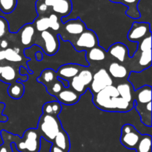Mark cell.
Here are the masks:
<instances>
[{"label":"cell","instance_id":"39","mask_svg":"<svg viewBox=\"0 0 152 152\" xmlns=\"http://www.w3.org/2000/svg\"><path fill=\"white\" fill-rule=\"evenodd\" d=\"M8 31V22L7 19L2 16H0V39L2 38Z\"/></svg>","mask_w":152,"mask_h":152},{"label":"cell","instance_id":"25","mask_svg":"<svg viewBox=\"0 0 152 152\" xmlns=\"http://www.w3.org/2000/svg\"><path fill=\"white\" fill-rule=\"evenodd\" d=\"M106 57V52L99 45L86 51V59L92 62H101Z\"/></svg>","mask_w":152,"mask_h":152},{"label":"cell","instance_id":"41","mask_svg":"<svg viewBox=\"0 0 152 152\" xmlns=\"http://www.w3.org/2000/svg\"><path fill=\"white\" fill-rule=\"evenodd\" d=\"M19 73H20V74H22V76H24V75H28V74H32L33 72H32V71H28V70L25 69V68H24L23 66H21V67H19Z\"/></svg>","mask_w":152,"mask_h":152},{"label":"cell","instance_id":"47","mask_svg":"<svg viewBox=\"0 0 152 152\" xmlns=\"http://www.w3.org/2000/svg\"><path fill=\"white\" fill-rule=\"evenodd\" d=\"M5 58V53H4V50H0V61L4 60Z\"/></svg>","mask_w":152,"mask_h":152},{"label":"cell","instance_id":"4","mask_svg":"<svg viewBox=\"0 0 152 152\" xmlns=\"http://www.w3.org/2000/svg\"><path fill=\"white\" fill-rule=\"evenodd\" d=\"M142 134L137 132L134 126L131 124H125L121 129L120 142L129 149H135L140 140Z\"/></svg>","mask_w":152,"mask_h":152},{"label":"cell","instance_id":"22","mask_svg":"<svg viewBox=\"0 0 152 152\" xmlns=\"http://www.w3.org/2000/svg\"><path fill=\"white\" fill-rule=\"evenodd\" d=\"M57 78L58 76L56 74V71H53L51 68H48L42 71L40 76L37 78V82L42 83L47 88Z\"/></svg>","mask_w":152,"mask_h":152},{"label":"cell","instance_id":"27","mask_svg":"<svg viewBox=\"0 0 152 152\" xmlns=\"http://www.w3.org/2000/svg\"><path fill=\"white\" fill-rule=\"evenodd\" d=\"M151 136L142 134L140 140L136 147L137 152H151Z\"/></svg>","mask_w":152,"mask_h":152},{"label":"cell","instance_id":"28","mask_svg":"<svg viewBox=\"0 0 152 152\" xmlns=\"http://www.w3.org/2000/svg\"><path fill=\"white\" fill-rule=\"evenodd\" d=\"M68 82H69V88H71L73 91L77 92L80 96L83 95L86 92V89H87V87H86L83 85V83L80 81L77 75L76 77H73Z\"/></svg>","mask_w":152,"mask_h":152},{"label":"cell","instance_id":"43","mask_svg":"<svg viewBox=\"0 0 152 152\" xmlns=\"http://www.w3.org/2000/svg\"><path fill=\"white\" fill-rule=\"evenodd\" d=\"M8 45L9 43L6 39H1L0 41V47L2 49H4V50H6L7 48V47H8Z\"/></svg>","mask_w":152,"mask_h":152},{"label":"cell","instance_id":"3","mask_svg":"<svg viewBox=\"0 0 152 152\" xmlns=\"http://www.w3.org/2000/svg\"><path fill=\"white\" fill-rule=\"evenodd\" d=\"M37 129L43 140L49 142H53L55 137L62 129V126L58 117L42 113Z\"/></svg>","mask_w":152,"mask_h":152},{"label":"cell","instance_id":"5","mask_svg":"<svg viewBox=\"0 0 152 152\" xmlns=\"http://www.w3.org/2000/svg\"><path fill=\"white\" fill-rule=\"evenodd\" d=\"M113 86V80L108 71L101 68L93 75V80L88 86L92 95H94L108 86Z\"/></svg>","mask_w":152,"mask_h":152},{"label":"cell","instance_id":"15","mask_svg":"<svg viewBox=\"0 0 152 152\" xmlns=\"http://www.w3.org/2000/svg\"><path fill=\"white\" fill-rule=\"evenodd\" d=\"M51 9L54 12L53 13L60 17H65L71 13L72 2L71 0H56Z\"/></svg>","mask_w":152,"mask_h":152},{"label":"cell","instance_id":"31","mask_svg":"<svg viewBox=\"0 0 152 152\" xmlns=\"http://www.w3.org/2000/svg\"><path fill=\"white\" fill-rule=\"evenodd\" d=\"M77 77L80 79V81L83 83V85L87 88H88L93 80V74L91 71L90 70L84 69V68L79 72Z\"/></svg>","mask_w":152,"mask_h":152},{"label":"cell","instance_id":"46","mask_svg":"<svg viewBox=\"0 0 152 152\" xmlns=\"http://www.w3.org/2000/svg\"><path fill=\"white\" fill-rule=\"evenodd\" d=\"M4 108H5V105H4V103L0 102V117L3 115L2 112L3 111H4Z\"/></svg>","mask_w":152,"mask_h":152},{"label":"cell","instance_id":"10","mask_svg":"<svg viewBox=\"0 0 152 152\" xmlns=\"http://www.w3.org/2000/svg\"><path fill=\"white\" fill-rule=\"evenodd\" d=\"M82 69H83L82 66L77 65V64H66V65H62L58 68L56 74L59 78L69 81L73 77H76Z\"/></svg>","mask_w":152,"mask_h":152},{"label":"cell","instance_id":"21","mask_svg":"<svg viewBox=\"0 0 152 152\" xmlns=\"http://www.w3.org/2000/svg\"><path fill=\"white\" fill-rule=\"evenodd\" d=\"M52 143L57 146L58 148L64 150V151H69L70 146H71L69 137H68V134L65 132V131L62 129L59 131V133L55 137Z\"/></svg>","mask_w":152,"mask_h":152},{"label":"cell","instance_id":"35","mask_svg":"<svg viewBox=\"0 0 152 152\" xmlns=\"http://www.w3.org/2000/svg\"><path fill=\"white\" fill-rule=\"evenodd\" d=\"M4 53H5L4 59L9 61V62H17L22 61V56H20L19 53H16L13 48H7L6 50H4Z\"/></svg>","mask_w":152,"mask_h":152},{"label":"cell","instance_id":"20","mask_svg":"<svg viewBox=\"0 0 152 152\" xmlns=\"http://www.w3.org/2000/svg\"><path fill=\"white\" fill-rule=\"evenodd\" d=\"M21 43L24 46H28L31 43L35 34V27L32 23L26 24L24 25L20 31Z\"/></svg>","mask_w":152,"mask_h":152},{"label":"cell","instance_id":"14","mask_svg":"<svg viewBox=\"0 0 152 152\" xmlns=\"http://www.w3.org/2000/svg\"><path fill=\"white\" fill-rule=\"evenodd\" d=\"M151 86H145L134 91V102L136 105H143L151 102Z\"/></svg>","mask_w":152,"mask_h":152},{"label":"cell","instance_id":"1","mask_svg":"<svg viewBox=\"0 0 152 152\" xmlns=\"http://www.w3.org/2000/svg\"><path fill=\"white\" fill-rule=\"evenodd\" d=\"M92 102L97 108L108 112L126 113L134 107V103H130L120 96L114 86H108L93 95Z\"/></svg>","mask_w":152,"mask_h":152},{"label":"cell","instance_id":"36","mask_svg":"<svg viewBox=\"0 0 152 152\" xmlns=\"http://www.w3.org/2000/svg\"><path fill=\"white\" fill-rule=\"evenodd\" d=\"M48 21L49 28H50V29H52L54 31H59L61 26L59 16H57V15L53 13H50V15L48 16Z\"/></svg>","mask_w":152,"mask_h":152},{"label":"cell","instance_id":"6","mask_svg":"<svg viewBox=\"0 0 152 152\" xmlns=\"http://www.w3.org/2000/svg\"><path fill=\"white\" fill-rule=\"evenodd\" d=\"M98 45V39L93 31L86 29L78 36L74 44V48L77 51L88 50Z\"/></svg>","mask_w":152,"mask_h":152},{"label":"cell","instance_id":"45","mask_svg":"<svg viewBox=\"0 0 152 152\" xmlns=\"http://www.w3.org/2000/svg\"><path fill=\"white\" fill-rule=\"evenodd\" d=\"M35 57L37 61H41L43 58V53L41 51H37L35 55Z\"/></svg>","mask_w":152,"mask_h":152},{"label":"cell","instance_id":"18","mask_svg":"<svg viewBox=\"0 0 152 152\" xmlns=\"http://www.w3.org/2000/svg\"><path fill=\"white\" fill-rule=\"evenodd\" d=\"M17 76L15 68L9 65H0V80L5 83L11 84L13 81L17 80Z\"/></svg>","mask_w":152,"mask_h":152},{"label":"cell","instance_id":"33","mask_svg":"<svg viewBox=\"0 0 152 152\" xmlns=\"http://www.w3.org/2000/svg\"><path fill=\"white\" fill-rule=\"evenodd\" d=\"M63 86H62V83L59 82V80L57 78L52 84H50L48 87L46 88V90H47L48 93L49 94L56 97L63 90Z\"/></svg>","mask_w":152,"mask_h":152},{"label":"cell","instance_id":"38","mask_svg":"<svg viewBox=\"0 0 152 152\" xmlns=\"http://www.w3.org/2000/svg\"><path fill=\"white\" fill-rule=\"evenodd\" d=\"M49 7L42 1V0H37L36 2V10L39 16H45L48 12Z\"/></svg>","mask_w":152,"mask_h":152},{"label":"cell","instance_id":"8","mask_svg":"<svg viewBox=\"0 0 152 152\" xmlns=\"http://www.w3.org/2000/svg\"><path fill=\"white\" fill-rule=\"evenodd\" d=\"M151 66L149 68L144 69L141 71V72L136 71V72L129 73V75L128 77V81L132 84L133 86L134 90H137L140 88L145 86H148V83H149L150 85L151 83Z\"/></svg>","mask_w":152,"mask_h":152},{"label":"cell","instance_id":"29","mask_svg":"<svg viewBox=\"0 0 152 152\" xmlns=\"http://www.w3.org/2000/svg\"><path fill=\"white\" fill-rule=\"evenodd\" d=\"M35 25V29H37L39 32H43V31H48L49 29V21L48 16H39L34 22Z\"/></svg>","mask_w":152,"mask_h":152},{"label":"cell","instance_id":"7","mask_svg":"<svg viewBox=\"0 0 152 152\" xmlns=\"http://www.w3.org/2000/svg\"><path fill=\"white\" fill-rule=\"evenodd\" d=\"M149 34H151L149 23L134 22L128 33L127 38L130 42L138 43Z\"/></svg>","mask_w":152,"mask_h":152},{"label":"cell","instance_id":"26","mask_svg":"<svg viewBox=\"0 0 152 152\" xmlns=\"http://www.w3.org/2000/svg\"><path fill=\"white\" fill-rule=\"evenodd\" d=\"M62 111V105L57 101L46 102L42 106L43 114L58 117Z\"/></svg>","mask_w":152,"mask_h":152},{"label":"cell","instance_id":"9","mask_svg":"<svg viewBox=\"0 0 152 152\" xmlns=\"http://www.w3.org/2000/svg\"><path fill=\"white\" fill-rule=\"evenodd\" d=\"M41 37L45 43L44 52L47 55L53 56L58 51L59 48V36H56L48 30L43 31L41 34Z\"/></svg>","mask_w":152,"mask_h":152},{"label":"cell","instance_id":"30","mask_svg":"<svg viewBox=\"0 0 152 152\" xmlns=\"http://www.w3.org/2000/svg\"><path fill=\"white\" fill-rule=\"evenodd\" d=\"M17 4V0H0V10L5 14L12 13Z\"/></svg>","mask_w":152,"mask_h":152},{"label":"cell","instance_id":"2","mask_svg":"<svg viewBox=\"0 0 152 152\" xmlns=\"http://www.w3.org/2000/svg\"><path fill=\"white\" fill-rule=\"evenodd\" d=\"M9 140L15 144V148L19 152H39L41 148V136L37 129L25 131L22 137L5 132Z\"/></svg>","mask_w":152,"mask_h":152},{"label":"cell","instance_id":"24","mask_svg":"<svg viewBox=\"0 0 152 152\" xmlns=\"http://www.w3.org/2000/svg\"><path fill=\"white\" fill-rule=\"evenodd\" d=\"M140 0H123L121 4H123L128 7L126 13L132 19H137L140 17V13L138 10L137 6Z\"/></svg>","mask_w":152,"mask_h":152},{"label":"cell","instance_id":"49","mask_svg":"<svg viewBox=\"0 0 152 152\" xmlns=\"http://www.w3.org/2000/svg\"><path fill=\"white\" fill-rule=\"evenodd\" d=\"M109 1L113 3H121L123 0H109Z\"/></svg>","mask_w":152,"mask_h":152},{"label":"cell","instance_id":"17","mask_svg":"<svg viewBox=\"0 0 152 152\" xmlns=\"http://www.w3.org/2000/svg\"><path fill=\"white\" fill-rule=\"evenodd\" d=\"M108 74L116 79H126L129 75V71L126 66L117 62H112L108 67Z\"/></svg>","mask_w":152,"mask_h":152},{"label":"cell","instance_id":"34","mask_svg":"<svg viewBox=\"0 0 152 152\" xmlns=\"http://www.w3.org/2000/svg\"><path fill=\"white\" fill-rule=\"evenodd\" d=\"M138 50L140 52L151 50V34H149L138 42Z\"/></svg>","mask_w":152,"mask_h":152},{"label":"cell","instance_id":"37","mask_svg":"<svg viewBox=\"0 0 152 152\" xmlns=\"http://www.w3.org/2000/svg\"><path fill=\"white\" fill-rule=\"evenodd\" d=\"M1 136L4 142L0 145V152H13V150L12 149L11 147L12 142L9 140V139L6 136L5 131H1Z\"/></svg>","mask_w":152,"mask_h":152},{"label":"cell","instance_id":"12","mask_svg":"<svg viewBox=\"0 0 152 152\" xmlns=\"http://www.w3.org/2000/svg\"><path fill=\"white\" fill-rule=\"evenodd\" d=\"M63 28L68 34L73 36L80 35L87 29L83 21H82L79 17L67 21L65 23H64Z\"/></svg>","mask_w":152,"mask_h":152},{"label":"cell","instance_id":"23","mask_svg":"<svg viewBox=\"0 0 152 152\" xmlns=\"http://www.w3.org/2000/svg\"><path fill=\"white\" fill-rule=\"evenodd\" d=\"M24 92H25V86L19 79L15 83H11L7 88L8 96L14 99H19L22 98Z\"/></svg>","mask_w":152,"mask_h":152},{"label":"cell","instance_id":"19","mask_svg":"<svg viewBox=\"0 0 152 152\" xmlns=\"http://www.w3.org/2000/svg\"><path fill=\"white\" fill-rule=\"evenodd\" d=\"M117 89L118 91L120 96L122 98L130 103L134 104V90L133 86H132L129 81L122 83L117 86Z\"/></svg>","mask_w":152,"mask_h":152},{"label":"cell","instance_id":"42","mask_svg":"<svg viewBox=\"0 0 152 152\" xmlns=\"http://www.w3.org/2000/svg\"><path fill=\"white\" fill-rule=\"evenodd\" d=\"M50 152H69V151H65L64 150L61 149V148H58L57 146L54 145L53 144H52V145L50 148Z\"/></svg>","mask_w":152,"mask_h":152},{"label":"cell","instance_id":"40","mask_svg":"<svg viewBox=\"0 0 152 152\" xmlns=\"http://www.w3.org/2000/svg\"><path fill=\"white\" fill-rule=\"evenodd\" d=\"M42 1L44 4H45L49 8H51L53 4H55V2L56 1V0H42Z\"/></svg>","mask_w":152,"mask_h":152},{"label":"cell","instance_id":"16","mask_svg":"<svg viewBox=\"0 0 152 152\" xmlns=\"http://www.w3.org/2000/svg\"><path fill=\"white\" fill-rule=\"evenodd\" d=\"M134 108L137 111L140 116L141 122L145 126H151V102L143 105H136L134 104Z\"/></svg>","mask_w":152,"mask_h":152},{"label":"cell","instance_id":"32","mask_svg":"<svg viewBox=\"0 0 152 152\" xmlns=\"http://www.w3.org/2000/svg\"><path fill=\"white\" fill-rule=\"evenodd\" d=\"M140 66L142 67L144 69L149 68L151 66V50L148 51L141 52L140 56L139 57L138 62Z\"/></svg>","mask_w":152,"mask_h":152},{"label":"cell","instance_id":"48","mask_svg":"<svg viewBox=\"0 0 152 152\" xmlns=\"http://www.w3.org/2000/svg\"><path fill=\"white\" fill-rule=\"evenodd\" d=\"M7 121V117L5 115H2L0 117V122L1 123H6Z\"/></svg>","mask_w":152,"mask_h":152},{"label":"cell","instance_id":"13","mask_svg":"<svg viewBox=\"0 0 152 152\" xmlns=\"http://www.w3.org/2000/svg\"><path fill=\"white\" fill-rule=\"evenodd\" d=\"M108 53L118 62L123 63L129 56V50L126 45L121 42H117L111 45L108 48Z\"/></svg>","mask_w":152,"mask_h":152},{"label":"cell","instance_id":"11","mask_svg":"<svg viewBox=\"0 0 152 152\" xmlns=\"http://www.w3.org/2000/svg\"><path fill=\"white\" fill-rule=\"evenodd\" d=\"M57 102L66 105H72L78 102L80 96L71 88H64L63 90L56 96Z\"/></svg>","mask_w":152,"mask_h":152},{"label":"cell","instance_id":"44","mask_svg":"<svg viewBox=\"0 0 152 152\" xmlns=\"http://www.w3.org/2000/svg\"><path fill=\"white\" fill-rule=\"evenodd\" d=\"M58 80H59V82L62 83L64 88H68V87H69V82H68V80H63V79L59 78V77H58Z\"/></svg>","mask_w":152,"mask_h":152}]
</instances>
